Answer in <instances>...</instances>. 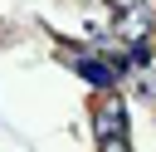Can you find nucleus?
<instances>
[{"mask_svg": "<svg viewBox=\"0 0 156 152\" xmlns=\"http://www.w3.org/2000/svg\"><path fill=\"white\" fill-rule=\"evenodd\" d=\"M117 15V39L132 44V59H146V34H151V5L146 0H107Z\"/></svg>", "mask_w": 156, "mask_h": 152, "instance_id": "1", "label": "nucleus"}, {"mask_svg": "<svg viewBox=\"0 0 156 152\" xmlns=\"http://www.w3.org/2000/svg\"><path fill=\"white\" fill-rule=\"evenodd\" d=\"M107 137H127V108H117V103H107L98 113V142H107Z\"/></svg>", "mask_w": 156, "mask_h": 152, "instance_id": "2", "label": "nucleus"}, {"mask_svg": "<svg viewBox=\"0 0 156 152\" xmlns=\"http://www.w3.org/2000/svg\"><path fill=\"white\" fill-rule=\"evenodd\" d=\"M78 74H83L93 88H112V83H117V69H112V64H98V59H78Z\"/></svg>", "mask_w": 156, "mask_h": 152, "instance_id": "3", "label": "nucleus"}, {"mask_svg": "<svg viewBox=\"0 0 156 152\" xmlns=\"http://www.w3.org/2000/svg\"><path fill=\"white\" fill-rule=\"evenodd\" d=\"M98 152H132V142L127 137H107V142H98Z\"/></svg>", "mask_w": 156, "mask_h": 152, "instance_id": "4", "label": "nucleus"}, {"mask_svg": "<svg viewBox=\"0 0 156 152\" xmlns=\"http://www.w3.org/2000/svg\"><path fill=\"white\" fill-rule=\"evenodd\" d=\"M141 93H146V98H156V78H146V83H141Z\"/></svg>", "mask_w": 156, "mask_h": 152, "instance_id": "5", "label": "nucleus"}]
</instances>
